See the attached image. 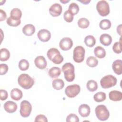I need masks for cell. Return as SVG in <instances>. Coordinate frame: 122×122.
I'll return each mask as SVG.
<instances>
[{
    "instance_id": "obj_3",
    "label": "cell",
    "mask_w": 122,
    "mask_h": 122,
    "mask_svg": "<svg viewBox=\"0 0 122 122\" xmlns=\"http://www.w3.org/2000/svg\"><path fill=\"white\" fill-rule=\"evenodd\" d=\"M62 71L64 73L65 79L69 82L72 81L75 78L74 67L73 65L67 62L65 63L62 67Z\"/></svg>"
},
{
    "instance_id": "obj_35",
    "label": "cell",
    "mask_w": 122,
    "mask_h": 122,
    "mask_svg": "<svg viewBox=\"0 0 122 122\" xmlns=\"http://www.w3.org/2000/svg\"><path fill=\"white\" fill-rule=\"evenodd\" d=\"M113 51L117 54L121 53L122 52V48H121V37L120 38V41L116 42L114 43L112 46Z\"/></svg>"
},
{
    "instance_id": "obj_22",
    "label": "cell",
    "mask_w": 122,
    "mask_h": 122,
    "mask_svg": "<svg viewBox=\"0 0 122 122\" xmlns=\"http://www.w3.org/2000/svg\"><path fill=\"white\" fill-rule=\"evenodd\" d=\"M94 53L95 56L98 58H103L106 56V51L101 46H97L94 50Z\"/></svg>"
},
{
    "instance_id": "obj_20",
    "label": "cell",
    "mask_w": 122,
    "mask_h": 122,
    "mask_svg": "<svg viewBox=\"0 0 122 122\" xmlns=\"http://www.w3.org/2000/svg\"><path fill=\"white\" fill-rule=\"evenodd\" d=\"M22 91L18 88H14L10 92V97L14 100L19 101L22 98Z\"/></svg>"
},
{
    "instance_id": "obj_33",
    "label": "cell",
    "mask_w": 122,
    "mask_h": 122,
    "mask_svg": "<svg viewBox=\"0 0 122 122\" xmlns=\"http://www.w3.org/2000/svg\"><path fill=\"white\" fill-rule=\"evenodd\" d=\"M19 67L21 71H26L29 67V63L26 59H21L19 62Z\"/></svg>"
},
{
    "instance_id": "obj_4",
    "label": "cell",
    "mask_w": 122,
    "mask_h": 122,
    "mask_svg": "<svg viewBox=\"0 0 122 122\" xmlns=\"http://www.w3.org/2000/svg\"><path fill=\"white\" fill-rule=\"evenodd\" d=\"M95 112L97 118L100 121H104L108 119L110 112L104 105H99L95 109Z\"/></svg>"
},
{
    "instance_id": "obj_17",
    "label": "cell",
    "mask_w": 122,
    "mask_h": 122,
    "mask_svg": "<svg viewBox=\"0 0 122 122\" xmlns=\"http://www.w3.org/2000/svg\"><path fill=\"white\" fill-rule=\"evenodd\" d=\"M35 32V27L31 24L25 25L22 28V32L26 36H31Z\"/></svg>"
},
{
    "instance_id": "obj_27",
    "label": "cell",
    "mask_w": 122,
    "mask_h": 122,
    "mask_svg": "<svg viewBox=\"0 0 122 122\" xmlns=\"http://www.w3.org/2000/svg\"><path fill=\"white\" fill-rule=\"evenodd\" d=\"M86 87L87 89L90 92H94L97 90L98 88V84L97 82L93 80H91L88 81L86 84Z\"/></svg>"
},
{
    "instance_id": "obj_26",
    "label": "cell",
    "mask_w": 122,
    "mask_h": 122,
    "mask_svg": "<svg viewBox=\"0 0 122 122\" xmlns=\"http://www.w3.org/2000/svg\"><path fill=\"white\" fill-rule=\"evenodd\" d=\"M84 43L89 47H92L96 43V40L92 35H88L84 39Z\"/></svg>"
},
{
    "instance_id": "obj_40",
    "label": "cell",
    "mask_w": 122,
    "mask_h": 122,
    "mask_svg": "<svg viewBox=\"0 0 122 122\" xmlns=\"http://www.w3.org/2000/svg\"><path fill=\"white\" fill-rule=\"evenodd\" d=\"M0 100L1 101H4L6 100L8 97V94L7 92L5 90L0 89Z\"/></svg>"
},
{
    "instance_id": "obj_1",
    "label": "cell",
    "mask_w": 122,
    "mask_h": 122,
    "mask_svg": "<svg viewBox=\"0 0 122 122\" xmlns=\"http://www.w3.org/2000/svg\"><path fill=\"white\" fill-rule=\"evenodd\" d=\"M18 82L19 85L24 89H30L34 83V79L26 73L21 74L18 78Z\"/></svg>"
},
{
    "instance_id": "obj_14",
    "label": "cell",
    "mask_w": 122,
    "mask_h": 122,
    "mask_svg": "<svg viewBox=\"0 0 122 122\" xmlns=\"http://www.w3.org/2000/svg\"><path fill=\"white\" fill-rule=\"evenodd\" d=\"M4 109L8 113L14 112L17 109V104L12 101H8L6 102L3 105Z\"/></svg>"
},
{
    "instance_id": "obj_24",
    "label": "cell",
    "mask_w": 122,
    "mask_h": 122,
    "mask_svg": "<svg viewBox=\"0 0 122 122\" xmlns=\"http://www.w3.org/2000/svg\"><path fill=\"white\" fill-rule=\"evenodd\" d=\"M52 85L54 89L56 90H60L64 87V83L62 80L61 79H56L53 80Z\"/></svg>"
},
{
    "instance_id": "obj_21",
    "label": "cell",
    "mask_w": 122,
    "mask_h": 122,
    "mask_svg": "<svg viewBox=\"0 0 122 122\" xmlns=\"http://www.w3.org/2000/svg\"><path fill=\"white\" fill-rule=\"evenodd\" d=\"M61 73V70L59 67H53L49 70L48 74L49 76L52 78H56L58 77Z\"/></svg>"
},
{
    "instance_id": "obj_19",
    "label": "cell",
    "mask_w": 122,
    "mask_h": 122,
    "mask_svg": "<svg viewBox=\"0 0 122 122\" xmlns=\"http://www.w3.org/2000/svg\"><path fill=\"white\" fill-rule=\"evenodd\" d=\"M110 99L113 101H120L122 99V93L118 91H112L109 93Z\"/></svg>"
},
{
    "instance_id": "obj_36",
    "label": "cell",
    "mask_w": 122,
    "mask_h": 122,
    "mask_svg": "<svg viewBox=\"0 0 122 122\" xmlns=\"http://www.w3.org/2000/svg\"><path fill=\"white\" fill-rule=\"evenodd\" d=\"M64 20L67 22H71L73 20V14L68 10H66L63 14Z\"/></svg>"
},
{
    "instance_id": "obj_15",
    "label": "cell",
    "mask_w": 122,
    "mask_h": 122,
    "mask_svg": "<svg viewBox=\"0 0 122 122\" xmlns=\"http://www.w3.org/2000/svg\"><path fill=\"white\" fill-rule=\"evenodd\" d=\"M78 112L81 117H86L89 115L91 112V109L88 105L82 104L79 107Z\"/></svg>"
},
{
    "instance_id": "obj_41",
    "label": "cell",
    "mask_w": 122,
    "mask_h": 122,
    "mask_svg": "<svg viewBox=\"0 0 122 122\" xmlns=\"http://www.w3.org/2000/svg\"><path fill=\"white\" fill-rule=\"evenodd\" d=\"M6 12L2 10H0V21L4 20L6 19Z\"/></svg>"
},
{
    "instance_id": "obj_43",
    "label": "cell",
    "mask_w": 122,
    "mask_h": 122,
    "mask_svg": "<svg viewBox=\"0 0 122 122\" xmlns=\"http://www.w3.org/2000/svg\"><path fill=\"white\" fill-rule=\"evenodd\" d=\"M78 1L82 3L83 4H88L90 2L91 0H78Z\"/></svg>"
},
{
    "instance_id": "obj_7",
    "label": "cell",
    "mask_w": 122,
    "mask_h": 122,
    "mask_svg": "<svg viewBox=\"0 0 122 122\" xmlns=\"http://www.w3.org/2000/svg\"><path fill=\"white\" fill-rule=\"evenodd\" d=\"M85 52V49L82 46H76L73 51V59L74 61L77 63L82 62L84 59Z\"/></svg>"
},
{
    "instance_id": "obj_18",
    "label": "cell",
    "mask_w": 122,
    "mask_h": 122,
    "mask_svg": "<svg viewBox=\"0 0 122 122\" xmlns=\"http://www.w3.org/2000/svg\"><path fill=\"white\" fill-rule=\"evenodd\" d=\"M100 41L103 45L108 46L112 43V38L109 34L103 33L100 36Z\"/></svg>"
},
{
    "instance_id": "obj_13",
    "label": "cell",
    "mask_w": 122,
    "mask_h": 122,
    "mask_svg": "<svg viewBox=\"0 0 122 122\" xmlns=\"http://www.w3.org/2000/svg\"><path fill=\"white\" fill-rule=\"evenodd\" d=\"M35 66L40 69H44L47 66V61L43 56H37L34 60Z\"/></svg>"
},
{
    "instance_id": "obj_34",
    "label": "cell",
    "mask_w": 122,
    "mask_h": 122,
    "mask_svg": "<svg viewBox=\"0 0 122 122\" xmlns=\"http://www.w3.org/2000/svg\"><path fill=\"white\" fill-rule=\"evenodd\" d=\"M7 23L10 26H13V27H16L20 25L21 23L20 20H15L13 19H12L10 17H9L7 19Z\"/></svg>"
},
{
    "instance_id": "obj_16",
    "label": "cell",
    "mask_w": 122,
    "mask_h": 122,
    "mask_svg": "<svg viewBox=\"0 0 122 122\" xmlns=\"http://www.w3.org/2000/svg\"><path fill=\"white\" fill-rule=\"evenodd\" d=\"M112 68L113 71L117 75L122 73V61L121 60H116L112 64Z\"/></svg>"
},
{
    "instance_id": "obj_44",
    "label": "cell",
    "mask_w": 122,
    "mask_h": 122,
    "mask_svg": "<svg viewBox=\"0 0 122 122\" xmlns=\"http://www.w3.org/2000/svg\"><path fill=\"white\" fill-rule=\"evenodd\" d=\"M70 0H60V2L63 3V4H65L68 2H69Z\"/></svg>"
},
{
    "instance_id": "obj_29",
    "label": "cell",
    "mask_w": 122,
    "mask_h": 122,
    "mask_svg": "<svg viewBox=\"0 0 122 122\" xmlns=\"http://www.w3.org/2000/svg\"><path fill=\"white\" fill-rule=\"evenodd\" d=\"M86 64L90 67H95L98 65V61L94 56H89L86 60Z\"/></svg>"
},
{
    "instance_id": "obj_8",
    "label": "cell",
    "mask_w": 122,
    "mask_h": 122,
    "mask_svg": "<svg viewBox=\"0 0 122 122\" xmlns=\"http://www.w3.org/2000/svg\"><path fill=\"white\" fill-rule=\"evenodd\" d=\"M32 106L31 104L26 100L22 101L20 104V112L21 116L24 118L28 117L31 113Z\"/></svg>"
},
{
    "instance_id": "obj_30",
    "label": "cell",
    "mask_w": 122,
    "mask_h": 122,
    "mask_svg": "<svg viewBox=\"0 0 122 122\" xmlns=\"http://www.w3.org/2000/svg\"><path fill=\"white\" fill-rule=\"evenodd\" d=\"M106 98V94L103 92H98L95 93L93 96L94 100L98 102L104 101Z\"/></svg>"
},
{
    "instance_id": "obj_32",
    "label": "cell",
    "mask_w": 122,
    "mask_h": 122,
    "mask_svg": "<svg viewBox=\"0 0 122 122\" xmlns=\"http://www.w3.org/2000/svg\"><path fill=\"white\" fill-rule=\"evenodd\" d=\"M68 10L70 11L73 14V15H75L79 12V7L76 3L72 2L70 4Z\"/></svg>"
},
{
    "instance_id": "obj_5",
    "label": "cell",
    "mask_w": 122,
    "mask_h": 122,
    "mask_svg": "<svg viewBox=\"0 0 122 122\" xmlns=\"http://www.w3.org/2000/svg\"><path fill=\"white\" fill-rule=\"evenodd\" d=\"M117 79L112 75H107L102 78L100 84L103 89H108L115 86L117 83Z\"/></svg>"
},
{
    "instance_id": "obj_10",
    "label": "cell",
    "mask_w": 122,
    "mask_h": 122,
    "mask_svg": "<svg viewBox=\"0 0 122 122\" xmlns=\"http://www.w3.org/2000/svg\"><path fill=\"white\" fill-rule=\"evenodd\" d=\"M73 45L72 40L68 37L62 38L60 41L59 46L62 51H68L70 50Z\"/></svg>"
},
{
    "instance_id": "obj_6",
    "label": "cell",
    "mask_w": 122,
    "mask_h": 122,
    "mask_svg": "<svg viewBox=\"0 0 122 122\" xmlns=\"http://www.w3.org/2000/svg\"><path fill=\"white\" fill-rule=\"evenodd\" d=\"M97 10L101 16H106L110 13V6L109 3L105 0L99 1L96 4Z\"/></svg>"
},
{
    "instance_id": "obj_38",
    "label": "cell",
    "mask_w": 122,
    "mask_h": 122,
    "mask_svg": "<svg viewBox=\"0 0 122 122\" xmlns=\"http://www.w3.org/2000/svg\"><path fill=\"white\" fill-rule=\"evenodd\" d=\"M0 74L4 75L8 71V66L6 64L1 63L0 64Z\"/></svg>"
},
{
    "instance_id": "obj_25",
    "label": "cell",
    "mask_w": 122,
    "mask_h": 122,
    "mask_svg": "<svg viewBox=\"0 0 122 122\" xmlns=\"http://www.w3.org/2000/svg\"><path fill=\"white\" fill-rule=\"evenodd\" d=\"M10 57L9 51L6 48H2L0 51V60L1 61H7Z\"/></svg>"
},
{
    "instance_id": "obj_9",
    "label": "cell",
    "mask_w": 122,
    "mask_h": 122,
    "mask_svg": "<svg viewBox=\"0 0 122 122\" xmlns=\"http://www.w3.org/2000/svg\"><path fill=\"white\" fill-rule=\"evenodd\" d=\"M80 91L81 88L79 85L73 84L68 86L65 90V93L67 97L74 98L80 93Z\"/></svg>"
},
{
    "instance_id": "obj_23",
    "label": "cell",
    "mask_w": 122,
    "mask_h": 122,
    "mask_svg": "<svg viewBox=\"0 0 122 122\" xmlns=\"http://www.w3.org/2000/svg\"><path fill=\"white\" fill-rule=\"evenodd\" d=\"M22 16V12L20 9L18 8H14L10 13V17L15 20H19Z\"/></svg>"
},
{
    "instance_id": "obj_37",
    "label": "cell",
    "mask_w": 122,
    "mask_h": 122,
    "mask_svg": "<svg viewBox=\"0 0 122 122\" xmlns=\"http://www.w3.org/2000/svg\"><path fill=\"white\" fill-rule=\"evenodd\" d=\"M67 122H79V119L77 115L74 113L69 114L66 118Z\"/></svg>"
},
{
    "instance_id": "obj_39",
    "label": "cell",
    "mask_w": 122,
    "mask_h": 122,
    "mask_svg": "<svg viewBox=\"0 0 122 122\" xmlns=\"http://www.w3.org/2000/svg\"><path fill=\"white\" fill-rule=\"evenodd\" d=\"M34 121L35 122H48V120H47V117L45 115H42V114H40V115H37L35 117Z\"/></svg>"
},
{
    "instance_id": "obj_31",
    "label": "cell",
    "mask_w": 122,
    "mask_h": 122,
    "mask_svg": "<svg viewBox=\"0 0 122 122\" xmlns=\"http://www.w3.org/2000/svg\"><path fill=\"white\" fill-rule=\"evenodd\" d=\"M90 25V22L89 20L85 18H80L78 21V25L79 27L85 29L89 27Z\"/></svg>"
},
{
    "instance_id": "obj_2",
    "label": "cell",
    "mask_w": 122,
    "mask_h": 122,
    "mask_svg": "<svg viewBox=\"0 0 122 122\" xmlns=\"http://www.w3.org/2000/svg\"><path fill=\"white\" fill-rule=\"evenodd\" d=\"M48 59L56 64H61L63 61V57L60 51L55 48L50 49L47 53Z\"/></svg>"
},
{
    "instance_id": "obj_42",
    "label": "cell",
    "mask_w": 122,
    "mask_h": 122,
    "mask_svg": "<svg viewBox=\"0 0 122 122\" xmlns=\"http://www.w3.org/2000/svg\"><path fill=\"white\" fill-rule=\"evenodd\" d=\"M117 32L120 35H121V34H122V24H120L117 26Z\"/></svg>"
},
{
    "instance_id": "obj_11",
    "label": "cell",
    "mask_w": 122,
    "mask_h": 122,
    "mask_svg": "<svg viewBox=\"0 0 122 122\" xmlns=\"http://www.w3.org/2000/svg\"><path fill=\"white\" fill-rule=\"evenodd\" d=\"M62 6L59 3L52 4L49 8V13L52 17H57L60 16L62 12Z\"/></svg>"
},
{
    "instance_id": "obj_12",
    "label": "cell",
    "mask_w": 122,
    "mask_h": 122,
    "mask_svg": "<svg viewBox=\"0 0 122 122\" xmlns=\"http://www.w3.org/2000/svg\"><path fill=\"white\" fill-rule=\"evenodd\" d=\"M37 37L42 42H47L51 39V34L50 31L48 30L41 29L38 31Z\"/></svg>"
},
{
    "instance_id": "obj_28",
    "label": "cell",
    "mask_w": 122,
    "mask_h": 122,
    "mask_svg": "<svg viewBox=\"0 0 122 122\" xmlns=\"http://www.w3.org/2000/svg\"><path fill=\"white\" fill-rule=\"evenodd\" d=\"M112 23L110 20L107 19H103L101 20L99 23L100 28L103 30H106L110 29L111 27Z\"/></svg>"
}]
</instances>
